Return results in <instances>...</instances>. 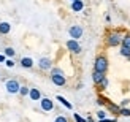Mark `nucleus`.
<instances>
[{
    "instance_id": "b1692460",
    "label": "nucleus",
    "mask_w": 130,
    "mask_h": 122,
    "mask_svg": "<svg viewBox=\"0 0 130 122\" xmlns=\"http://www.w3.org/2000/svg\"><path fill=\"white\" fill-rule=\"evenodd\" d=\"M100 122H116V119H108V117H105V119H100Z\"/></svg>"
},
{
    "instance_id": "412c9836",
    "label": "nucleus",
    "mask_w": 130,
    "mask_h": 122,
    "mask_svg": "<svg viewBox=\"0 0 130 122\" xmlns=\"http://www.w3.org/2000/svg\"><path fill=\"white\" fill-rule=\"evenodd\" d=\"M97 117H99V119H105L106 117V113L105 111H99V113H97Z\"/></svg>"
},
{
    "instance_id": "4468645a",
    "label": "nucleus",
    "mask_w": 130,
    "mask_h": 122,
    "mask_svg": "<svg viewBox=\"0 0 130 122\" xmlns=\"http://www.w3.org/2000/svg\"><path fill=\"white\" fill-rule=\"evenodd\" d=\"M57 100H59V101H60V103H62L65 108H68V110H71V103H70V101H67V100H65V98L62 97V95H57Z\"/></svg>"
},
{
    "instance_id": "f3484780",
    "label": "nucleus",
    "mask_w": 130,
    "mask_h": 122,
    "mask_svg": "<svg viewBox=\"0 0 130 122\" xmlns=\"http://www.w3.org/2000/svg\"><path fill=\"white\" fill-rule=\"evenodd\" d=\"M29 91H30V89H29V87H25V86L19 87V92H21V95H27V94H29Z\"/></svg>"
},
{
    "instance_id": "dca6fc26",
    "label": "nucleus",
    "mask_w": 130,
    "mask_h": 122,
    "mask_svg": "<svg viewBox=\"0 0 130 122\" xmlns=\"http://www.w3.org/2000/svg\"><path fill=\"white\" fill-rule=\"evenodd\" d=\"M122 46H127V48H130V33L128 35H125L124 38H122Z\"/></svg>"
},
{
    "instance_id": "9d476101",
    "label": "nucleus",
    "mask_w": 130,
    "mask_h": 122,
    "mask_svg": "<svg viewBox=\"0 0 130 122\" xmlns=\"http://www.w3.org/2000/svg\"><path fill=\"white\" fill-rule=\"evenodd\" d=\"M10 30H11V25L8 22H0V33L2 35H6Z\"/></svg>"
},
{
    "instance_id": "20e7f679",
    "label": "nucleus",
    "mask_w": 130,
    "mask_h": 122,
    "mask_svg": "<svg viewBox=\"0 0 130 122\" xmlns=\"http://www.w3.org/2000/svg\"><path fill=\"white\" fill-rule=\"evenodd\" d=\"M68 32H70V37L73 38V40L83 37V27H81V25H71Z\"/></svg>"
},
{
    "instance_id": "bb28decb",
    "label": "nucleus",
    "mask_w": 130,
    "mask_h": 122,
    "mask_svg": "<svg viewBox=\"0 0 130 122\" xmlns=\"http://www.w3.org/2000/svg\"><path fill=\"white\" fill-rule=\"evenodd\" d=\"M71 2H75V0H71Z\"/></svg>"
},
{
    "instance_id": "f03ea898",
    "label": "nucleus",
    "mask_w": 130,
    "mask_h": 122,
    "mask_svg": "<svg viewBox=\"0 0 130 122\" xmlns=\"http://www.w3.org/2000/svg\"><path fill=\"white\" fill-rule=\"evenodd\" d=\"M108 70V60H106V57H97L95 59V63H94V72H100V73H105Z\"/></svg>"
},
{
    "instance_id": "f257e3e1",
    "label": "nucleus",
    "mask_w": 130,
    "mask_h": 122,
    "mask_svg": "<svg viewBox=\"0 0 130 122\" xmlns=\"http://www.w3.org/2000/svg\"><path fill=\"white\" fill-rule=\"evenodd\" d=\"M51 79H53V82L56 86H63L65 82H67V79H65V76H63L60 68H53V72H51Z\"/></svg>"
},
{
    "instance_id": "393cba45",
    "label": "nucleus",
    "mask_w": 130,
    "mask_h": 122,
    "mask_svg": "<svg viewBox=\"0 0 130 122\" xmlns=\"http://www.w3.org/2000/svg\"><path fill=\"white\" fill-rule=\"evenodd\" d=\"M6 67H14V62H13V60H6Z\"/></svg>"
},
{
    "instance_id": "423d86ee",
    "label": "nucleus",
    "mask_w": 130,
    "mask_h": 122,
    "mask_svg": "<svg viewBox=\"0 0 130 122\" xmlns=\"http://www.w3.org/2000/svg\"><path fill=\"white\" fill-rule=\"evenodd\" d=\"M122 41V37L119 33H111L108 37V46H118Z\"/></svg>"
},
{
    "instance_id": "ddd939ff",
    "label": "nucleus",
    "mask_w": 130,
    "mask_h": 122,
    "mask_svg": "<svg viewBox=\"0 0 130 122\" xmlns=\"http://www.w3.org/2000/svg\"><path fill=\"white\" fill-rule=\"evenodd\" d=\"M103 78H105V73H100V72H94V75H92V79H94L95 84H99Z\"/></svg>"
},
{
    "instance_id": "7ed1b4c3",
    "label": "nucleus",
    "mask_w": 130,
    "mask_h": 122,
    "mask_svg": "<svg viewBox=\"0 0 130 122\" xmlns=\"http://www.w3.org/2000/svg\"><path fill=\"white\" fill-rule=\"evenodd\" d=\"M5 87H6V91H8L10 94H16V92H19V82L16 81V79H10V81H6V84H5Z\"/></svg>"
},
{
    "instance_id": "4be33fe9",
    "label": "nucleus",
    "mask_w": 130,
    "mask_h": 122,
    "mask_svg": "<svg viewBox=\"0 0 130 122\" xmlns=\"http://www.w3.org/2000/svg\"><path fill=\"white\" fill-rule=\"evenodd\" d=\"M54 122H68V120H67V117H63V116H57Z\"/></svg>"
},
{
    "instance_id": "a878e982",
    "label": "nucleus",
    "mask_w": 130,
    "mask_h": 122,
    "mask_svg": "<svg viewBox=\"0 0 130 122\" xmlns=\"http://www.w3.org/2000/svg\"><path fill=\"white\" fill-rule=\"evenodd\" d=\"M0 62H5V57L3 56H0Z\"/></svg>"
},
{
    "instance_id": "9b49d317",
    "label": "nucleus",
    "mask_w": 130,
    "mask_h": 122,
    "mask_svg": "<svg viewBox=\"0 0 130 122\" xmlns=\"http://www.w3.org/2000/svg\"><path fill=\"white\" fill-rule=\"evenodd\" d=\"M29 95H30L32 100H40V98H41V94H40V91H38V89H30V91H29Z\"/></svg>"
},
{
    "instance_id": "5701e85b",
    "label": "nucleus",
    "mask_w": 130,
    "mask_h": 122,
    "mask_svg": "<svg viewBox=\"0 0 130 122\" xmlns=\"http://www.w3.org/2000/svg\"><path fill=\"white\" fill-rule=\"evenodd\" d=\"M100 84H102V87H103V89H105V87L108 86V79H106V78H103V79L100 81Z\"/></svg>"
},
{
    "instance_id": "a211bd4d",
    "label": "nucleus",
    "mask_w": 130,
    "mask_h": 122,
    "mask_svg": "<svg viewBox=\"0 0 130 122\" xmlns=\"http://www.w3.org/2000/svg\"><path fill=\"white\" fill-rule=\"evenodd\" d=\"M5 54L10 56V57H13V56H14V49H13V48H6L5 49Z\"/></svg>"
},
{
    "instance_id": "0eeeda50",
    "label": "nucleus",
    "mask_w": 130,
    "mask_h": 122,
    "mask_svg": "<svg viewBox=\"0 0 130 122\" xmlns=\"http://www.w3.org/2000/svg\"><path fill=\"white\" fill-rule=\"evenodd\" d=\"M41 108L44 111H51L54 108V103H53V100H49V98H41Z\"/></svg>"
},
{
    "instance_id": "1a4fd4ad",
    "label": "nucleus",
    "mask_w": 130,
    "mask_h": 122,
    "mask_svg": "<svg viewBox=\"0 0 130 122\" xmlns=\"http://www.w3.org/2000/svg\"><path fill=\"white\" fill-rule=\"evenodd\" d=\"M83 8H84L83 0H75V2H71V10L73 11H83Z\"/></svg>"
},
{
    "instance_id": "6e6552de",
    "label": "nucleus",
    "mask_w": 130,
    "mask_h": 122,
    "mask_svg": "<svg viewBox=\"0 0 130 122\" xmlns=\"http://www.w3.org/2000/svg\"><path fill=\"white\" fill-rule=\"evenodd\" d=\"M38 65H40L41 70H49V68H51V60L48 59V57H43V59H40Z\"/></svg>"
},
{
    "instance_id": "f8f14e48",
    "label": "nucleus",
    "mask_w": 130,
    "mask_h": 122,
    "mask_svg": "<svg viewBox=\"0 0 130 122\" xmlns=\"http://www.w3.org/2000/svg\"><path fill=\"white\" fill-rule=\"evenodd\" d=\"M21 65L24 68H32V67H34V60H32L30 57H24V59L21 60Z\"/></svg>"
},
{
    "instance_id": "39448f33",
    "label": "nucleus",
    "mask_w": 130,
    "mask_h": 122,
    "mask_svg": "<svg viewBox=\"0 0 130 122\" xmlns=\"http://www.w3.org/2000/svg\"><path fill=\"white\" fill-rule=\"evenodd\" d=\"M67 49L71 51V53H75V54L81 53V46H79V43H78L76 40H68L67 41Z\"/></svg>"
},
{
    "instance_id": "aec40b11",
    "label": "nucleus",
    "mask_w": 130,
    "mask_h": 122,
    "mask_svg": "<svg viewBox=\"0 0 130 122\" xmlns=\"http://www.w3.org/2000/svg\"><path fill=\"white\" fill-rule=\"evenodd\" d=\"M73 116H75V120H76V122H87V120H86V119H84V117H81V116H79V114H76V113L73 114Z\"/></svg>"
},
{
    "instance_id": "2eb2a0df",
    "label": "nucleus",
    "mask_w": 130,
    "mask_h": 122,
    "mask_svg": "<svg viewBox=\"0 0 130 122\" xmlns=\"http://www.w3.org/2000/svg\"><path fill=\"white\" fill-rule=\"evenodd\" d=\"M121 54L124 56V57H128V59H130V48L122 46V48H121Z\"/></svg>"
},
{
    "instance_id": "6ab92c4d",
    "label": "nucleus",
    "mask_w": 130,
    "mask_h": 122,
    "mask_svg": "<svg viewBox=\"0 0 130 122\" xmlns=\"http://www.w3.org/2000/svg\"><path fill=\"white\" fill-rule=\"evenodd\" d=\"M119 114H122V116H130V110H125V108H122V110H119Z\"/></svg>"
}]
</instances>
